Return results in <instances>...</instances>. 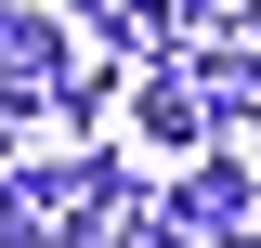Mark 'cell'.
<instances>
[{"label":"cell","mask_w":261,"mask_h":248,"mask_svg":"<svg viewBox=\"0 0 261 248\" xmlns=\"http://www.w3.org/2000/svg\"><path fill=\"white\" fill-rule=\"evenodd\" d=\"M130 196V157L79 144V157H39V170H0V248H92Z\"/></svg>","instance_id":"obj_1"},{"label":"cell","mask_w":261,"mask_h":248,"mask_svg":"<svg viewBox=\"0 0 261 248\" xmlns=\"http://www.w3.org/2000/svg\"><path fill=\"white\" fill-rule=\"evenodd\" d=\"M92 53L105 65H170L183 53V0H92Z\"/></svg>","instance_id":"obj_3"},{"label":"cell","mask_w":261,"mask_h":248,"mask_svg":"<svg viewBox=\"0 0 261 248\" xmlns=\"http://www.w3.org/2000/svg\"><path fill=\"white\" fill-rule=\"evenodd\" d=\"M248 209H261V196H248V170H235V157H196L183 196H170V222H183L196 248H235V235H248Z\"/></svg>","instance_id":"obj_2"},{"label":"cell","mask_w":261,"mask_h":248,"mask_svg":"<svg viewBox=\"0 0 261 248\" xmlns=\"http://www.w3.org/2000/svg\"><path fill=\"white\" fill-rule=\"evenodd\" d=\"M130 118L157 131V144H196L209 131V92H196V65L170 53V65H144V92H130Z\"/></svg>","instance_id":"obj_4"},{"label":"cell","mask_w":261,"mask_h":248,"mask_svg":"<svg viewBox=\"0 0 261 248\" xmlns=\"http://www.w3.org/2000/svg\"><path fill=\"white\" fill-rule=\"evenodd\" d=\"M248 248H261V209H248Z\"/></svg>","instance_id":"obj_6"},{"label":"cell","mask_w":261,"mask_h":248,"mask_svg":"<svg viewBox=\"0 0 261 248\" xmlns=\"http://www.w3.org/2000/svg\"><path fill=\"white\" fill-rule=\"evenodd\" d=\"M0 157H13V105H0Z\"/></svg>","instance_id":"obj_5"}]
</instances>
